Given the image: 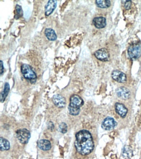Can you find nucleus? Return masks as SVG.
<instances>
[{
  "label": "nucleus",
  "instance_id": "f257e3e1",
  "mask_svg": "<svg viewBox=\"0 0 141 159\" xmlns=\"http://www.w3.org/2000/svg\"><path fill=\"white\" fill-rule=\"evenodd\" d=\"M75 147L77 151L82 155H88L92 153L95 148V143L89 131L82 130L77 132L76 135Z\"/></svg>",
  "mask_w": 141,
  "mask_h": 159
},
{
  "label": "nucleus",
  "instance_id": "f03ea898",
  "mask_svg": "<svg viewBox=\"0 0 141 159\" xmlns=\"http://www.w3.org/2000/svg\"><path fill=\"white\" fill-rule=\"evenodd\" d=\"M84 102L82 97L77 95H73L71 97L70 104L68 107L69 113L72 116H77L80 113L81 107L83 105Z\"/></svg>",
  "mask_w": 141,
  "mask_h": 159
},
{
  "label": "nucleus",
  "instance_id": "7ed1b4c3",
  "mask_svg": "<svg viewBox=\"0 0 141 159\" xmlns=\"http://www.w3.org/2000/svg\"><path fill=\"white\" fill-rule=\"evenodd\" d=\"M21 71L23 75V76L26 80L31 82V84H35L37 81V76L35 70L30 65L28 64H23L21 66Z\"/></svg>",
  "mask_w": 141,
  "mask_h": 159
},
{
  "label": "nucleus",
  "instance_id": "20e7f679",
  "mask_svg": "<svg viewBox=\"0 0 141 159\" xmlns=\"http://www.w3.org/2000/svg\"><path fill=\"white\" fill-rule=\"evenodd\" d=\"M127 54L131 59H138L141 56V43L137 42L131 44L127 50Z\"/></svg>",
  "mask_w": 141,
  "mask_h": 159
},
{
  "label": "nucleus",
  "instance_id": "39448f33",
  "mask_svg": "<svg viewBox=\"0 0 141 159\" xmlns=\"http://www.w3.org/2000/svg\"><path fill=\"white\" fill-rule=\"evenodd\" d=\"M16 137L18 142L22 144H26L29 140L31 134L26 129H20L16 131Z\"/></svg>",
  "mask_w": 141,
  "mask_h": 159
},
{
  "label": "nucleus",
  "instance_id": "423d86ee",
  "mask_svg": "<svg viewBox=\"0 0 141 159\" xmlns=\"http://www.w3.org/2000/svg\"><path fill=\"white\" fill-rule=\"evenodd\" d=\"M117 125V121L112 117H106L102 123V127L105 130H111L115 129Z\"/></svg>",
  "mask_w": 141,
  "mask_h": 159
},
{
  "label": "nucleus",
  "instance_id": "0eeeda50",
  "mask_svg": "<svg viewBox=\"0 0 141 159\" xmlns=\"http://www.w3.org/2000/svg\"><path fill=\"white\" fill-rule=\"evenodd\" d=\"M112 78L118 83H125L127 81V76L123 72L119 70H115L111 73Z\"/></svg>",
  "mask_w": 141,
  "mask_h": 159
},
{
  "label": "nucleus",
  "instance_id": "6e6552de",
  "mask_svg": "<svg viewBox=\"0 0 141 159\" xmlns=\"http://www.w3.org/2000/svg\"><path fill=\"white\" fill-rule=\"evenodd\" d=\"M95 56L99 61H107L109 59V53L105 48H101L95 52Z\"/></svg>",
  "mask_w": 141,
  "mask_h": 159
},
{
  "label": "nucleus",
  "instance_id": "1a4fd4ad",
  "mask_svg": "<svg viewBox=\"0 0 141 159\" xmlns=\"http://www.w3.org/2000/svg\"><path fill=\"white\" fill-rule=\"evenodd\" d=\"M52 101L53 104H54L57 108H63L65 107V106L66 104V99L64 98V97L59 94H57L53 96Z\"/></svg>",
  "mask_w": 141,
  "mask_h": 159
},
{
  "label": "nucleus",
  "instance_id": "9d476101",
  "mask_svg": "<svg viewBox=\"0 0 141 159\" xmlns=\"http://www.w3.org/2000/svg\"><path fill=\"white\" fill-rule=\"evenodd\" d=\"M116 93L117 96L119 98L123 99V100H127V99H128L130 97L131 95L130 90L124 87L118 88L117 89Z\"/></svg>",
  "mask_w": 141,
  "mask_h": 159
},
{
  "label": "nucleus",
  "instance_id": "9b49d317",
  "mask_svg": "<svg viewBox=\"0 0 141 159\" xmlns=\"http://www.w3.org/2000/svg\"><path fill=\"white\" fill-rule=\"evenodd\" d=\"M115 111L122 118H124L128 112V110L126 107V106L120 102H117L115 105Z\"/></svg>",
  "mask_w": 141,
  "mask_h": 159
},
{
  "label": "nucleus",
  "instance_id": "f8f14e48",
  "mask_svg": "<svg viewBox=\"0 0 141 159\" xmlns=\"http://www.w3.org/2000/svg\"><path fill=\"white\" fill-rule=\"evenodd\" d=\"M92 23L97 29H103L106 26V19L103 16L96 17L93 19Z\"/></svg>",
  "mask_w": 141,
  "mask_h": 159
},
{
  "label": "nucleus",
  "instance_id": "ddd939ff",
  "mask_svg": "<svg viewBox=\"0 0 141 159\" xmlns=\"http://www.w3.org/2000/svg\"><path fill=\"white\" fill-rule=\"evenodd\" d=\"M57 6V2L50 0L48 1L45 6V15L46 16H50L51 13L55 10Z\"/></svg>",
  "mask_w": 141,
  "mask_h": 159
},
{
  "label": "nucleus",
  "instance_id": "4468645a",
  "mask_svg": "<svg viewBox=\"0 0 141 159\" xmlns=\"http://www.w3.org/2000/svg\"><path fill=\"white\" fill-rule=\"evenodd\" d=\"M38 147L40 149L47 151L51 149V142L48 140H40L38 142Z\"/></svg>",
  "mask_w": 141,
  "mask_h": 159
},
{
  "label": "nucleus",
  "instance_id": "2eb2a0df",
  "mask_svg": "<svg viewBox=\"0 0 141 159\" xmlns=\"http://www.w3.org/2000/svg\"><path fill=\"white\" fill-rule=\"evenodd\" d=\"M44 34L49 41H54L57 39V35L55 31L51 28H46L44 31Z\"/></svg>",
  "mask_w": 141,
  "mask_h": 159
},
{
  "label": "nucleus",
  "instance_id": "dca6fc26",
  "mask_svg": "<svg viewBox=\"0 0 141 159\" xmlns=\"http://www.w3.org/2000/svg\"><path fill=\"white\" fill-rule=\"evenodd\" d=\"M133 156V150L129 145H125L122 150V157L125 159H130Z\"/></svg>",
  "mask_w": 141,
  "mask_h": 159
},
{
  "label": "nucleus",
  "instance_id": "f3484780",
  "mask_svg": "<svg viewBox=\"0 0 141 159\" xmlns=\"http://www.w3.org/2000/svg\"><path fill=\"white\" fill-rule=\"evenodd\" d=\"M96 4L100 9H107L111 6V3L109 0H96Z\"/></svg>",
  "mask_w": 141,
  "mask_h": 159
},
{
  "label": "nucleus",
  "instance_id": "a211bd4d",
  "mask_svg": "<svg viewBox=\"0 0 141 159\" xmlns=\"http://www.w3.org/2000/svg\"><path fill=\"white\" fill-rule=\"evenodd\" d=\"M0 149L1 151H7L10 149V143L7 139L0 138Z\"/></svg>",
  "mask_w": 141,
  "mask_h": 159
},
{
  "label": "nucleus",
  "instance_id": "6ab92c4d",
  "mask_svg": "<svg viewBox=\"0 0 141 159\" xmlns=\"http://www.w3.org/2000/svg\"><path fill=\"white\" fill-rule=\"evenodd\" d=\"M10 90V87H9V84L7 82L5 84V87L3 91L1 93V97H0V101H1L2 102H3L5 100L6 97H7L9 92Z\"/></svg>",
  "mask_w": 141,
  "mask_h": 159
},
{
  "label": "nucleus",
  "instance_id": "aec40b11",
  "mask_svg": "<svg viewBox=\"0 0 141 159\" xmlns=\"http://www.w3.org/2000/svg\"><path fill=\"white\" fill-rule=\"evenodd\" d=\"M15 12L16 13H15V18L16 19H18L20 18H21L23 16V10L22 9V7L19 5H16Z\"/></svg>",
  "mask_w": 141,
  "mask_h": 159
},
{
  "label": "nucleus",
  "instance_id": "412c9836",
  "mask_svg": "<svg viewBox=\"0 0 141 159\" xmlns=\"http://www.w3.org/2000/svg\"><path fill=\"white\" fill-rule=\"evenodd\" d=\"M59 130L63 134L67 132V125L65 123H61L59 125Z\"/></svg>",
  "mask_w": 141,
  "mask_h": 159
},
{
  "label": "nucleus",
  "instance_id": "4be33fe9",
  "mask_svg": "<svg viewBox=\"0 0 141 159\" xmlns=\"http://www.w3.org/2000/svg\"><path fill=\"white\" fill-rule=\"evenodd\" d=\"M131 1H126L124 3V7L126 9H129L131 7Z\"/></svg>",
  "mask_w": 141,
  "mask_h": 159
},
{
  "label": "nucleus",
  "instance_id": "5701e85b",
  "mask_svg": "<svg viewBox=\"0 0 141 159\" xmlns=\"http://www.w3.org/2000/svg\"><path fill=\"white\" fill-rule=\"evenodd\" d=\"M54 125H53V123L52 122H49L48 124V129L50 130H54Z\"/></svg>",
  "mask_w": 141,
  "mask_h": 159
},
{
  "label": "nucleus",
  "instance_id": "b1692460",
  "mask_svg": "<svg viewBox=\"0 0 141 159\" xmlns=\"http://www.w3.org/2000/svg\"><path fill=\"white\" fill-rule=\"evenodd\" d=\"M0 63H1V75H2L4 71V67H3V63L2 60L0 61Z\"/></svg>",
  "mask_w": 141,
  "mask_h": 159
}]
</instances>
